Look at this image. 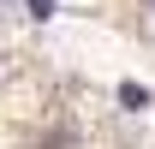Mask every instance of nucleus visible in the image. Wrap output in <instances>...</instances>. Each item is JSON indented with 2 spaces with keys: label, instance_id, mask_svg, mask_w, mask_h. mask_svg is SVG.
I'll return each instance as SVG.
<instances>
[{
  "label": "nucleus",
  "instance_id": "2",
  "mask_svg": "<svg viewBox=\"0 0 155 149\" xmlns=\"http://www.w3.org/2000/svg\"><path fill=\"white\" fill-rule=\"evenodd\" d=\"M30 12H36V18H48V12H54V0H30Z\"/></svg>",
  "mask_w": 155,
  "mask_h": 149
},
{
  "label": "nucleus",
  "instance_id": "1",
  "mask_svg": "<svg viewBox=\"0 0 155 149\" xmlns=\"http://www.w3.org/2000/svg\"><path fill=\"white\" fill-rule=\"evenodd\" d=\"M119 101H125V108H149V90H137V84H119Z\"/></svg>",
  "mask_w": 155,
  "mask_h": 149
}]
</instances>
